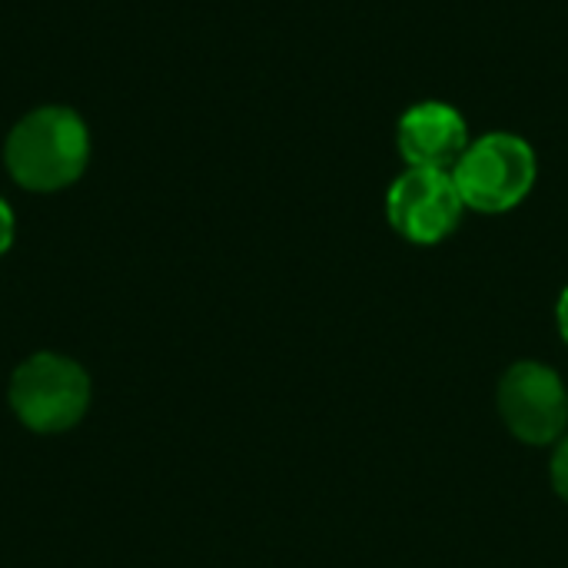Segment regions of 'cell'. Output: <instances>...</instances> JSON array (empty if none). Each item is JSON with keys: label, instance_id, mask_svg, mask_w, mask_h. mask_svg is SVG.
I'll return each instance as SVG.
<instances>
[{"label": "cell", "instance_id": "obj_1", "mask_svg": "<svg viewBox=\"0 0 568 568\" xmlns=\"http://www.w3.org/2000/svg\"><path fill=\"white\" fill-rule=\"evenodd\" d=\"M90 150L87 120L63 103H43L10 126L3 163L17 186L30 193H57L87 173Z\"/></svg>", "mask_w": 568, "mask_h": 568}, {"label": "cell", "instance_id": "obj_2", "mask_svg": "<svg viewBox=\"0 0 568 568\" xmlns=\"http://www.w3.org/2000/svg\"><path fill=\"white\" fill-rule=\"evenodd\" d=\"M453 180L466 210L489 216L509 213L532 193L539 180V156L526 136L496 130L466 146L463 160L453 166Z\"/></svg>", "mask_w": 568, "mask_h": 568}, {"label": "cell", "instance_id": "obj_3", "mask_svg": "<svg viewBox=\"0 0 568 568\" xmlns=\"http://www.w3.org/2000/svg\"><path fill=\"white\" fill-rule=\"evenodd\" d=\"M10 409L33 433H63L90 409V376L70 356L33 353L10 376Z\"/></svg>", "mask_w": 568, "mask_h": 568}, {"label": "cell", "instance_id": "obj_4", "mask_svg": "<svg viewBox=\"0 0 568 568\" xmlns=\"http://www.w3.org/2000/svg\"><path fill=\"white\" fill-rule=\"evenodd\" d=\"M496 406L506 429L526 446H556L568 433V389L546 363H513L499 379Z\"/></svg>", "mask_w": 568, "mask_h": 568}, {"label": "cell", "instance_id": "obj_5", "mask_svg": "<svg viewBox=\"0 0 568 568\" xmlns=\"http://www.w3.org/2000/svg\"><path fill=\"white\" fill-rule=\"evenodd\" d=\"M463 213L466 203L446 170L406 166L386 193L389 226L413 246H436L449 240L459 230Z\"/></svg>", "mask_w": 568, "mask_h": 568}, {"label": "cell", "instance_id": "obj_6", "mask_svg": "<svg viewBox=\"0 0 568 568\" xmlns=\"http://www.w3.org/2000/svg\"><path fill=\"white\" fill-rule=\"evenodd\" d=\"M469 143V120L446 100H419L396 123V146L406 166L453 173Z\"/></svg>", "mask_w": 568, "mask_h": 568}, {"label": "cell", "instance_id": "obj_7", "mask_svg": "<svg viewBox=\"0 0 568 568\" xmlns=\"http://www.w3.org/2000/svg\"><path fill=\"white\" fill-rule=\"evenodd\" d=\"M549 476H552V489H556V496H559L562 503H568V433L559 439V443H556Z\"/></svg>", "mask_w": 568, "mask_h": 568}, {"label": "cell", "instance_id": "obj_8", "mask_svg": "<svg viewBox=\"0 0 568 568\" xmlns=\"http://www.w3.org/2000/svg\"><path fill=\"white\" fill-rule=\"evenodd\" d=\"M13 233H17L13 210H10V206H7V200L0 196V256L10 250V243H13Z\"/></svg>", "mask_w": 568, "mask_h": 568}, {"label": "cell", "instance_id": "obj_9", "mask_svg": "<svg viewBox=\"0 0 568 568\" xmlns=\"http://www.w3.org/2000/svg\"><path fill=\"white\" fill-rule=\"evenodd\" d=\"M556 326H559V336L568 346V286L559 293V303H556Z\"/></svg>", "mask_w": 568, "mask_h": 568}]
</instances>
